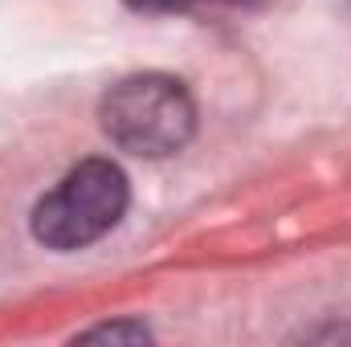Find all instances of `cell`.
<instances>
[{"mask_svg":"<svg viewBox=\"0 0 351 347\" xmlns=\"http://www.w3.org/2000/svg\"><path fill=\"white\" fill-rule=\"evenodd\" d=\"M135 12H180V8H188V4H196V0H127Z\"/></svg>","mask_w":351,"mask_h":347,"instance_id":"4","label":"cell"},{"mask_svg":"<svg viewBox=\"0 0 351 347\" xmlns=\"http://www.w3.org/2000/svg\"><path fill=\"white\" fill-rule=\"evenodd\" d=\"M131 188L119 164L82 160L33 208V237L49 250H86L106 237L127 213Z\"/></svg>","mask_w":351,"mask_h":347,"instance_id":"2","label":"cell"},{"mask_svg":"<svg viewBox=\"0 0 351 347\" xmlns=\"http://www.w3.org/2000/svg\"><path fill=\"white\" fill-rule=\"evenodd\" d=\"M102 131L131 156H176L196 131V102L180 78L131 74L102 98Z\"/></svg>","mask_w":351,"mask_h":347,"instance_id":"1","label":"cell"},{"mask_svg":"<svg viewBox=\"0 0 351 347\" xmlns=\"http://www.w3.org/2000/svg\"><path fill=\"white\" fill-rule=\"evenodd\" d=\"M241 4H250V0H241Z\"/></svg>","mask_w":351,"mask_h":347,"instance_id":"5","label":"cell"},{"mask_svg":"<svg viewBox=\"0 0 351 347\" xmlns=\"http://www.w3.org/2000/svg\"><path fill=\"white\" fill-rule=\"evenodd\" d=\"M82 339H147V327L139 323H110V327H94Z\"/></svg>","mask_w":351,"mask_h":347,"instance_id":"3","label":"cell"}]
</instances>
